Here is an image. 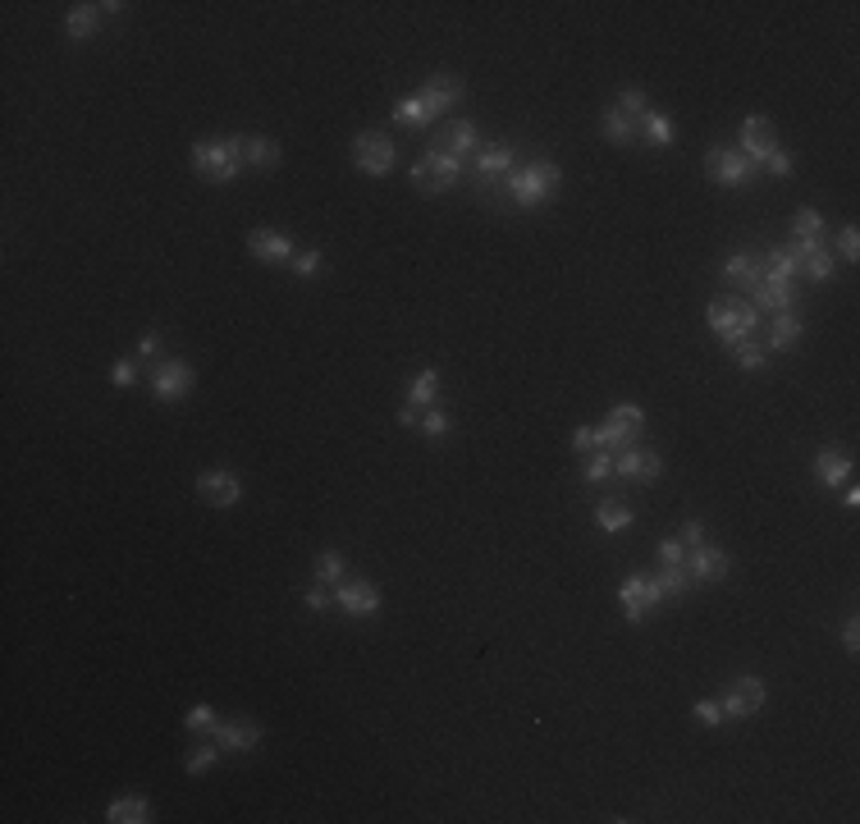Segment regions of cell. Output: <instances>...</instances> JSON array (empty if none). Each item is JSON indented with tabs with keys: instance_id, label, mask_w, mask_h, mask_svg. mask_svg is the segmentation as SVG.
Wrapping results in <instances>:
<instances>
[{
	"instance_id": "37",
	"label": "cell",
	"mask_w": 860,
	"mask_h": 824,
	"mask_svg": "<svg viewBox=\"0 0 860 824\" xmlns=\"http://www.w3.org/2000/svg\"><path fill=\"white\" fill-rule=\"evenodd\" d=\"M581 477H586V481H609V477H613V454H604V449L586 454V463H581Z\"/></svg>"
},
{
	"instance_id": "51",
	"label": "cell",
	"mask_w": 860,
	"mask_h": 824,
	"mask_svg": "<svg viewBox=\"0 0 860 824\" xmlns=\"http://www.w3.org/2000/svg\"><path fill=\"white\" fill-rule=\"evenodd\" d=\"M138 358H147V362L161 358V335H156V330H147V335L138 339Z\"/></svg>"
},
{
	"instance_id": "44",
	"label": "cell",
	"mask_w": 860,
	"mask_h": 824,
	"mask_svg": "<svg viewBox=\"0 0 860 824\" xmlns=\"http://www.w3.org/2000/svg\"><path fill=\"white\" fill-rule=\"evenodd\" d=\"M760 166H764V170H769V174H778V179H788V174H792V170H797V161H792V156H788V151H783V147H773V151H769V156H764V161H760Z\"/></svg>"
},
{
	"instance_id": "45",
	"label": "cell",
	"mask_w": 860,
	"mask_h": 824,
	"mask_svg": "<svg viewBox=\"0 0 860 824\" xmlns=\"http://www.w3.org/2000/svg\"><path fill=\"white\" fill-rule=\"evenodd\" d=\"M421 430H426L430 440H440L444 430H449V417H444L440 408H426V412H421Z\"/></svg>"
},
{
	"instance_id": "28",
	"label": "cell",
	"mask_w": 860,
	"mask_h": 824,
	"mask_svg": "<svg viewBox=\"0 0 860 824\" xmlns=\"http://www.w3.org/2000/svg\"><path fill=\"white\" fill-rule=\"evenodd\" d=\"M654 582L663 586V596H691L696 591V577H691L687 564H663V573Z\"/></svg>"
},
{
	"instance_id": "41",
	"label": "cell",
	"mask_w": 860,
	"mask_h": 824,
	"mask_svg": "<svg viewBox=\"0 0 860 824\" xmlns=\"http://www.w3.org/2000/svg\"><path fill=\"white\" fill-rule=\"evenodd\" d=\"M215 710H211V705H192V710H188V719H183V728L188 733H215Z\"/></svg>"
},
{
	"instance_id": "40",
	"label": "cell",
	"mask_w": 860,
	"mask_h": 824,
	"mask_svg": "<svg viewBox=\"0 0 860 824\" xmlns=\"http://www.w3.org/2000/svg\"><path fill=\"white\" fill-rule=\"evenodd\" d=\"M215 760H220V747H215V737H211V742H202L198 752H188L183 769H188V774H202V769H211Z\"/></svg>"
},
{
	"instance_id": "30",
	"label": "cell",
	"mask_w": 860,
	"mask_h": 824,
	"mask_svg": "<svg viewBox=\"0 0 860 824\" xmlns=\"http://www.w3.org/2000/svg\"><path fill=\"white\" fill-rule=\"evenodd\" d=\"M280 142L275 138H248V166L252 170H275L280 166Z\"/></svg>"
},
{
	"instance_id": "7",
	"label": "cell",
	"mask_w": 860,
	"mask_h": 824,
	"mask_svg": "<svg viewBox=\"0 0 860 824\" xmlns=\"http://www.w3.org/2000/svg\"><path fill=\"white\" fill-rule=\"evenodd\" d=\"M147 385H151V395L161 399V404H174V399H183L188 389H192V367H188L183 358H161V362L151 367Z\"/></svg>"
},
{
	"instance_id": "1",
	"label": "cell",
	"mask_w": 860,
	"mask_h": 824,
	"mask_svg": "<svg viewBox=\"0 0 860 824\" xmlns=\"http://www.w3.org/2000/svg\"><path fill=\"white\" fill-rule=\"evenodd\" d=\"M243 166H248V138H220V142L202 138L192 147V170L211 183H233Z\"/></svg>"
},
{
	"instance_id": "31",
	"label": "cell",
	"mask_w": 860,
	"mask_h": 824,
	"mask_svg": "<svg viewBox=\"0 0 860 824\" xmlns=\"http://www.w3.org/2000/svg\"><path fill=\"white\" fill-rule=\"evenodd\" d=\"M435 399H440V371L430 367V371H421V376L412 380L408 404H417V408H435Z\"/></svg>"
},
{
	"instance_id": "8",
	"label": "cell",
	"mask_w": 860,
	"mask_h": 824,
	"mask_svg": "<svg viewBox=\"0 0 860 824\" xmlns=\"http://www.w3.org/2000/svg\"><path fill=\"white\" fill-rule=\"evenodd\" d=\"M659 600H663V586H659L654 577H641V573H637V577H628V582L618 586V605H622V614H628L632 623H641Z\"/></svg>"
},
{
	"instance_id": "17",
	"label": "cell",
	"mask_w": 860,
	"mask_h": 824,
	"mask_svg": "<svg viewBox=\"0 0 860 824\" xmlns=\"http://www.w3.org/2000/svg\"><path fill=\"white\" fill-rule=\"evenodd\" d=\"M248 252L257 261H293V243H289V234H280V229H252L248 234Z\"/></svg>"
},
{
	"instance_id": "2",
	"label": "cell",
	"mask_w": 860,
	"mask_h": 824,
	"mask_svg": "<svg viewBox=\"0 0 860 824\" xmlns=\"http://www.w3.org/2000/svg\"><path fill=\"white\" fill-rule=\"evenodd\" d=\"M559 183H563V170H559L554 161H535V166H527V170H508V179H503L508 198H513L518 207H527V211L550 202Z\"/></svg>"
},
{
	"instance_id": "38",
	"label": "cell",
	"mask_w": 860,
	"mask_h": 824,
	"mask_svg": "<svg viewBox=\"0 0 860 824\" xmlns=\"http://www.w3.org/2000/svg\"><path fill=\"white\" fill-rule=\"evenodd\" d=\"M394 120H399L403 129H421V124H430V120H426V106H421V97H408V101H399V106H394Z\"/></svg>"
},
{
	"instance_id": "20",
	"label": "cell",
	"mask_w": 860,
	"mask_h": 824,
	"mask_svg": "<svg viewBox=\"0 0 860 824\" xmlns=\"http://www.w3.org/2000/svg\"><path fill=\"white\" fill-rule=\"evenodd\" d=\"M723 280H732V285H746V289H755V285L764 280V261H760L755 252H732V257L723 261Z\"/></svg>"
},
{
	"instance_id": "22",
	"label": "cell",
	"mask_w": 860,
	"mask_h": 824,
	"mask_svg": "<svg viewBox=\"0 0 860 824\" xmlns=\"http://www.w3.org/2000/svg\"><path fill=\"white\" fill-rule=\"evenodd\" d=\"M472 161H476L481 179H503L508 170H513V147H508V142H490V147H481L472 156Z\"/></svg>"
},
{
	"instance_id": "24",
	"label": "cell",
	"mask_w": 860,
	"mask_h": 824,
	"mask_svg": "<svg viewBox=\"0 0 860 824\" xmlns=\"http://www.w3.org/2000/svg\"><path fill=\"white\" fill-rule=\"evenodd\" d=\"M101 5H73L69 14H64V32L73 37V42H88V37L101 28Z\"/></svg>"
},
{
	"instance_id": "29",
	"label": "cell",
	"mask_w": 860,
	"mask_h": 824,
	"mask_svg": "<svg viewBox=\"0 0 860 824\" xmlns=\"http://www.w3.org/2000/svg\"><path fill=\"white\" fill-rule=\"evenodd\" d=\"M105 820L110 824H142V820H151V806L142 797H120V802H110Z\"/></svg>"
},
{
	"instance_id": "25",
	"label": "cell",
	"mask_w": 860,
	"mask_h": 824,
	"mask_svg": "<svg viewBox=\"0 0 860 824\" xmlns=\"http://www.w3.org/2000/svg\"><path fill=\"white\" fill-rule=\"evenodd\" d=\"M440 151H449V156H458V161H462V156H476L481 151V138H476V129L472 124H453L449 133H444V142H440Z\"/></svg>"
},
{
	"instance_id": "57",
	"label": "cell",
	"mask_w": 860,
	"mask_h": 824,
	"mask_svg": "<svg viewBox=\"0 0 860 824\" xmlns=\"http://www.w3.org/2000/svg\"><path fill=\"white\" fill-rule=\"evenodd\" d=\"M421 412H426V408H417V404H403V408H399V421H403V426H421Z\"/></svg>"
},
{
	"instance_id": "16",
	"label": "cell",
	"mask_w": 860,
	"mask_h": 824,
	"mask_svg": "<svg viewBox=\"0 0 860 824\" xmlns=\"http://www.w3.org/2000/svg\"><path fill=\"white\" fill-rule=\"evenodd\" d=\"M687 568H691L696 582H723L728 568H732V559L723 555V549H714V545H696L691 555H687Z\"/></svg>"
},
{
	"instance_id": "53",
	"label": "cell",
	"mask_w": 860,
	"mask_h": 824,
	"mask_svg": "<svg viewBox=\"0 0 860 824\" xmlns=\"http://www.w3.org/2000/svg\"><path fill=\"white\" fill-rule=\"evenodd\" d=\"M572 449H577V454H595V430H591V426H577V430H572Z\"/></svg>"
},
{
	"instance_id": "27",
	"label": "cell",
	"mask_w": 860,
	"mask_h": 824,
	"mask_svg": "<svg viewBox=\"0 0 860 824\" xmlns=\"http://www.w3.org/2000/svg\"><path fill=\"white\" fill-rule=\"evenodd\" d=\"M801 275V261L788 252V248H773L769 257H764V280H783V285H792Z\"/></svg>"
},
{
	"instance_id": "42",
	"label": "cell",
	"mask_w": 860,
	"mask_h": 824,
	"mask_svg": "<svg viewBox=\"0 0 860 824\" xmlns=\"http://www.w3.org/2000/svg\"><path fill=\"white\" fill-rule=\"evenodd\" d=\"M302 605H307V609H316V614H325V609L334 605V586H325V582L307 586V591H302Z\"/></svg>"
},
{
	"instance_id": "11",
	"label": "cell",
	"mask_w": 860,
	"mask_h": 824,
	"mask_svg": "<svg viewBox=\"0 0 860 824\" xmlns=\"http://www.w3.org/2000/svg\"><path fill=\"white\" fill-rule=\"evenodd\" d=\"M462 101V83L453 73H430V83L421 88V106H426V120H440L453 106Z\"/></svg>"
},
{
	"instance_id": "23",
	"label": "cell",
	"mask_w": 860,
	"mask_h": 824,
	"mask_svg": "<svg viewBox=\"0 0 860 824\" xmlns=\"http://www.w3.org/2000/svg\"><path fill=\"white\" fill-rule=\"evenodd\" d=\"M801 335H805V326H801V317L797 311H778L773 317V326H769V353H783V348H797L801 344Z\"/></svg>"
},
{
	"instance_id": "4",
	"label": "cell",
	"mask_w": 860,
	"mask_h": 824,
	"mask_svg": "<svg viewBox=\"0 0 860 824\" xmlns=\"http://www.w3.org/2000/svg\"><path fill=\"white\" fill-rule=\"evenodd\" d=\"M458 179H462V161L449 156V151H440V147H430L412 166V183H417V192H426V198H440V192H449Z\"/></svg>"
},
{
	"instance_id": "18",
	"label": "cell",
	"mask_w": 860,
	"mask_h": 824,
	"mask_svg": "<svg viewBox=\"0 0 860 824\" xmlns=\"http://www.w3.org/2000/svg\"><path fill=\"white\" fill-rule=\"evenodd\" d=\"M224 752H252L257 742H261V728L257 724H248V719H229V724H215V733H211Z\"/></svg>"
},
{
	"instance_id": "6",
	"label": "cell",
	"mask_w": 860,
	"mask_h": 824,
	"mask_svg": "<svg viewBox=\"0 0 860 824\" xmlns=\"http://www.w3.org/2000/svg\"><path fill=\"white\" fill-rule=\"evenodd\" d=\"M353 161H358V170H367L371 179H384V174H394L399 151H394V142H389L384 133H358V138H353Z\"/></svg>"
},
{
	"instance_id": "48",
	"label": "cell",
	"mask_w": 860,
	"mask_h": 824,
	"mask_svg": "<svg viewBox=\"0 0 860 824\" xmlns=\"http://www.w3.org/2000/svg\"><path fill=\"white\" fill-rule=\"evenodd\" d=\"M856 252H860V234H856V225H847L842 239H838V257H842V261H856Z\"/></svg>"
},
{
	"instance_id": "39",
	"label": "cell",
	"mask_w": 860,
	"mask_h": 824,
	"mask_svg": "<svg viewBox=\"0 0 860 824\" xmlns=\"http://www.w3.org/2000/svg\"><path fill=\"white\" fill-rule=\"evenodd\" d=\"M792 229H797V239H819V229H824V216H819L814 207H801L792 216Z\"/></svg>"
},
{
	"instance_id": "26",
	"label": "cell",
	"mask_w": 860,
	"mask_h": 824,
	"mask_svg": "<svg viewBox=\"0 0 860 824\" xmlns=\"http://www.w3.org/2000/svg\"><path fill=\"white\" fill-rule=\"evenodd\" d=\"M600 129H604V138L618 142V147H632V142L641 138V133H637V120H628V115H622L618 106L604 110V124H600Z\"/></svg>"
},
{
	"instance_id": "50",
	"label": "cell",
	"mask_w": 860,
	"mask_h": 824,
	"mask_svg": "<svg viewBox=\"0 0 860 824\" xmlns=\"http://www.w3.org/2000/svg\"><path fill=\"white\" fill-rule=\"evenodd\" d=\"M654 555H659L663 564H682V559H687V545H682V540H659Z\"/></svg>"
},
{
	"instance_id": "12",
	"label": "cell",
	"mask_w": 860,
	"mask_h": 824,
	"mask_svg": "<svg viewBox=\"0 0 860 824\" xmlns=\"http://www.w3.org/2000/svg\"><path fill=\"white\" fill-rule=\"evenodd\" d=\"M198 495L211 504V508H229V504H239L243 499V481L224 472V467H211V472L198 477Z\"/></svg>"
},
{
	"instance_id": "9",
	"label": "cell",
	"mask_w": 860,
	"mask_h": 824,
	"mask_svg": "<svg viewBox=\"0 0 860 824\" xmlns=\"http://www.w3.org/2000/svg\"><path fill=\"white\" fill-rule=\"evenodd\" d=\"M334 605L343 614H353V618H367V614L380 609V591H375V582H367V577H343L334 586Z\"/></svg>"
},
{
	"instance_id": "46",
	"label": "cell",
	"mask_w": 860,
	"mask_h": 824,
	"mask_svg": "<svg viewBox=\"0 0 860 824\" xmlns=\"http://www.w3.org/2000/svg\"><path fill=\"white\" fill-rule=\"evenodd\" d=\"M325 257L321 252H293V275H321Z\"/></svg>"
},
{
	"instance_id": "5",
	"label": "cell",
	"mask_w": 860,
	"mask_h": 824,
	"mask_svg": "<svg viewBox=\"0 0 860 824\" xmlns=\"http://www.w3.org/2000/svg\"><path fill=\"white\" fill-rule=\"evenodd\" d=\"M755 170H760V161H751L741 147H710L705 151V174L714 183H723V188H741Z\"/></svg>"
},
{
	"instance_id": "43",
	"label": "cell",
	"mask_w": 860,
	"mask_h": 824,
	"mask_svg": "<svg viewBox=\"0 0 860 824\" xmlns=\"http://www.w3.org/2000/svg\"><path fill=\"white\" fill-rule=\"evenodd\" d=\"M618 110H622V115H628V120H637V124H641V115L650 110V101H645V92H637V88H628V92H622V97H618Z\"/></svg>"
},
{
	"instance_id": "49",
	"label": "cell",
	"mask_w": 860,
	"mask_h": 824,
	"mask_svg": "<svg viewBox=\"0 0 860 824\" xmlns=\"http://www.w3.org/2000/svg\"><path fill=\"white\" fill-rule=\"evenodd\" d=\"M696 719H700V724H710V728H714V724H723V705H719V701H696Z\"/></svg>"
},
{
	"instance_id": "56",
	"label": "cell",
	"mask_w": 860,
	"mask_h": 824,
	"mask_svg": "<svg viewBox=\"0 0 860 824\" xmlns=\"http://www.w3.org/2000/svg\"><path fill=\"white\" fill-rule=\"evenodd\" d=\"M842 646H847V650H860V623H856V618L842 623Z\"/></svg>"
},
{
	"instance_id": "21",
	"label": "cell",
	"mask_w": 860,
	"mask_h": 824,
	"mask_svg": "<svg viewBox=\"0 0 860 824\" xmlns=\"http://www.w3.org/2000/svg\"><path fill=\"white\" fill-rule=\"evenodd\" d=\"M851 472H856V467H851L847 454H838V449H819V454H814V477L824 481V486H847Z\"/></svg>"
},
{
	"instance_id": "54",
	"label": "cell",
	"mask_w": 860,
	"mask_h": 824,
	"mask_svg": "<svg viewBox=\"0 0 860 824\" xmlns=\"http://www.w3.org/2000/svg\"><path fill=\"white\" fill-rule=\"evenodd\" d=\"M819 248H824V239H797V243H792L788 252H792L797 261H810V257H814Z\"/></svg>"
},
{
	"instance_id": "35",
	"label": "cell",
	"mask_w": 860,
	"mask_h": 824,
	"mask_svg": "<svg viewBox=\"0 0 860 824\" xmlns=\"http://www.w3.org/2000/svg\"><path fill=\"white\" fill-rule=\"evenodd\" d=\"M343 573H348V559L339 555V549H325V555H316V582L339 586V582H343Z\"/></svg>"
},
{
	"instance_id": "3",
	"label": "cell",
	"mask_w": 860,
	"mask_h": 824,
	"mask_svg": "<svg viewBox=\"0 0 860 824\" xmlns=\"http://www.w3.org/2000/svg\"><path fill=\"white\" fill-rule=\"evenodd\" d=\"M705 321L710 330L723 339V348H737V344H746L751 330L760 326V311L746 302V298H714L705 307Z\"/></svg>"
},
{
	"instance_id": "34",
	"label": "cell",
	"mask_w": 860,
	"mask_h": 824,
	"mask_svg": "<svg viewBox=\"0 0 860 824\" xmlns=\"http://www.w3.org/2000/svg\"><path fill=\"white\" fill-rule=\"evenodd\" d=\"M801 275H805V280H814V285H824V280H833V275H838V257H833L829 248H819L810 261H801Z\"/></svg>"
},
{
	"instance_id": "47",
	"label": "cell",
	"mask_w": 860,
	"mask_h": 824,
	"mask_svg": "<svg viewBox=\"0 0 860 824\" xmlns=\"http://www.w3.org/2000/svg\"><path fill=\"white\" fill-rule=\"evenodd\" d=\"M110 380L120 385V389H129V385L138 380V362H133V358H120V362H114V371H110Z\"/></svg>"
},
{
	"instance_id": "10",
	"label": "cell",
	"mask_w": 860,
	"mask_h": 824,
	"mask_svg": "<svg viewBox=\"0 0 860 824\" xmlns=\"http://www.w3.org/2000/svg\"><path fill=\"white\" fill-rule=\"evenodd\" d=\"M764 701H769V687H764L760 678H737L732 692H728L719 705H723V719H746V715L764 710Z\"/></svg>"
},
{
	"instance_id": "14",
	"label": "cell",
	"mask_w": 860,
	"mask_h": 824,
	"mask_svg": "<svg viewBox=\"0 0 860 824\" xmlns=\"http://www.w3.org/2000/svg\"><path fill=\"white\" fill-rule=\"evenodd\" d=\"M773 147H778L773 124L764 120V115H746V120H741V151H746L751 161H764Z\"/></svg>"
},
{
	"instance_id": "33",
	"label": "cell",
	"mask_w": 860,
	"mask_h": 824,
	"mask_svg": "<svg viewBox=\"0 0 860 824\" xmlns=\"http://www.w3.org/2000/svg\"><path fill=\"white\" fill-rule=\"evenodd\" d=\"M595 522H600V531H628V527H632V508L618 504V499H609V504L595 508Z\"/></svg>"
},
{
	"instance_id": "52",
	"label": "cell",
	"mask_w": 860,
	"mask_h": 824,
	"mask_svg": "<svg viewBox=\"0 0 860 824\" xmlns=\"http://www.w3.org/2000/svg\"><path fill=\"white\" fill-rule=\"evenodd\" d=\"M678 540H682L687 549L705 545V522H696V518H691V522H682V536H678Z\"/></svg>"
},
{
	"instance_id": "36",
	"label": "cell",
	"mask_w": 860,
	"mask_h": 824,
	"mask_svg": "<svg viewBox=\"0 0 860 824\" xmlns=\"http://www.w3.org/2000/svg\"><path fill=\"white\" fill-rule=\"evenodd\" d=\"M732 358H737V367H746V371H764V367H769V348L746 339V344L732 348Z\"/></svg>"
},
{
	"instance_id": "32",
	"label": "cell",
	"mask_w": 860,
	"mask_h": 824,
	"mask_svg": "<svg viewBox=\"0 0 860 824\" xmlns=\"http://www.w3.org/2000/svg\"><path fill=\"white\" fill-rule=\"evenodd\" d=\"M637 133L650 138L654 147H669V142H673V124H669V115H659V110H645V115H641Z\"/></svg>"
},
{
	"instance_id": "13",
	"label": "cell",
	"mask_w": 860,
	"mask_h": 824,
	"mask_svg": "<svg viewBox=\"0 0 860 824\" xmlns=\"http://www.w3.org/2000/svg\"><path fill=\"white\" fill-rule=\"evenodd\" d=\"M613 472H618V477H645V481H654V477L663 472V458H659L654 449H645V445H632V449H618V454H613Z\"/></svg>"
},
{
	"instance_id": "55",
	"label": "cell",
	"mask_w": 860,
	"mask_h": 824,
	"mask_svg": "<svg viewBox=\"0 0 860 824\" xmlns=\"http://www.w3.org/2000/svg\"><path fill=\"white\" fill-rule=\"evenodd\" d=\"M609 417H622V421H637V426H645V412L637 408V404H613V412Z\"/></svg>"
},
{
	"instance_id": "19",
	"label": "cell",
	"mask_w": 860,
	"mask_h": 824,
	"mask_svg": "<svg viewBox=\"0 0 860 824\" xmlns=\"http://www.w3.org/2000/svg\"><path fill=\"white\" fill-rule=\"evenodd\" d=\"M755 311H792V285H783V280H760L755 289H751V298H746Z\"/></svg>"
},
{
	"instance_id": "15",
	"label": "cell",
	"mask_w": 860,
	"mask_h": 824,
	"mask_svg": "<svg viewBox=\"0 0 860 824\" xmlns=\"http://www.w3.org/2000/svg\"><path fill=\"white\" fill-rule=\"evenodd\" d=\"M641 430H645V426H637V421H622V417H609L604 426H595V449H604V454H618V449H632V445H641Z\"/></svg>"
}]
</instances>
